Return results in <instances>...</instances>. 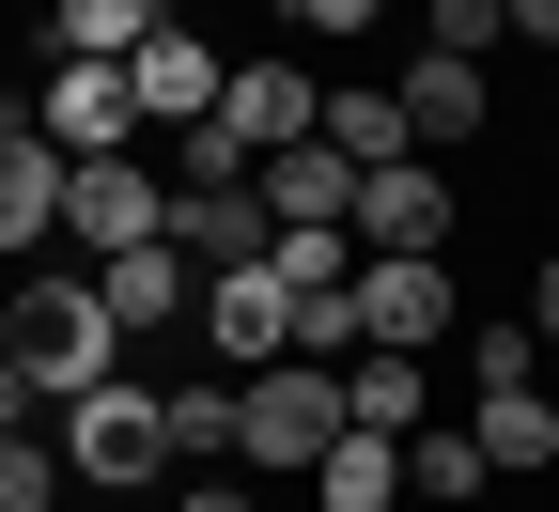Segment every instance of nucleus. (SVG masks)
<instances>
[{
	"mask_svg": "<svg viewBox=\"0 0 559 512\" xmlns=\"http://www.w3.org/2000/svg\"><path fill=\"white\" fill-rule=\"evenodd\" d=\"M94 296H109V326H124V342H171V326L202 311V264L156 234V249H109V264H94Z\"/></svg>",
	"mask_w": 559,
	"mask_h": 512,
	"instance_id": "f8f14e48",
	"label": "nucleus"
},
{
	"mask_svg": "<svg viewBox=\"0 0 559 512\" xmlns=\"http://www.w3.org/2000/svg\"><path fill=\"white\" fill-rule=\"evenodd\" d=\"M0 512H79V481H62L47 434H0Z\"/></svg>",
	"mask_w": 559,
	"mask_h": 512,
	"instance_id": "5701e85b",
	"label": "nucleus"
},
{
	"mask_svg": "<svg viewBox=\"0 0 559 512\" xmlns=\"http://www.w3.org/2000/svg\"><path fill=\"white\" fill-rule=\"evenodd\" d=\"M544 79H559V62H544Z\"/></svg>",
	"mask_w": 559,
	"mask_h": 512,
	"instance_id": "2f4dec72",
	"label": "nucleus"
},
{
	"mask_svg": "<svg viewBox=\"0 0 559 512\" xmlns=\"http://www.w3.org/2000/svg\"><path fill=\"white\" fill-rule=\"evenodd\" d=\"M419 47H451V62H498V47H513V0H419Z\"/></svg>",
	"mask_w": 559,
	"mask_h": 512,
	"instance_id": "4be33fe9",
	"label": "nucleus"
},
{
	"mask_svg": "<svg viewBox=\"0 0 559 512\" xmlns=\"http://www.w3.org/2000/svg\"><path fill=\"white\" fill-rule=\"evenodd\" d=\"M311 512H404V434H358V419H342V451L311 466Z\"/></svg>",
	"mask_w": 559,
	"mask_h": 512,
	"instance_id": "a211bd4d",
	"label": "nucleus"
},
{
	"mask_svg": "<svg viewBox=\"0 0 559 512\" xmlns=\"http://www.w3.org/2000/svg\"><path fill=\"white\" fill-rule=\"evenodd\" d=\"M296 357H326V373L358 357V279H342V296H296Z\"/></svg>",
	"mask_w": 559,
	"mask_h": 512,
	"instance_id": "393cba45",
	"label": "nucleus"
},
{
	"mask_svg": "<svg viewBox=\"0 0 559 512\" xmlns=\"http://www.w3.org/2000/svg\"><path fill=\"white\" fill-rule=\"evenodd\" d=\"M0 342L32 357V389H47V404L124 389V326H109V296H94V264H32L16 296H0Z\"/></svg>",
	"mask_w": 559,
	"mask_h": 512,
	"instance_id": "f257e3e1",
	"label": "nucleus"
},
{
	"mask_svg": "<svg viewBox=\"0 0 559 512\" xmlns=\"http://www.w3.org/2000/svg\"><path fill=\"white\" fill-rule=\"evenodd\" d=\"M187 326H202L218 373H280V357H296V279H280V264H218Z\"/></svg>",
	"mask_w": 559,
	"mask_h": 512,
	"instance_id": "39448f33",
	"label": "nucleus"
},
{
	"mask_svg": "<svg viewBox=\"0 0 559 512\" xmlns=\"http://www.w3.org/2000/svg\"><path fill=\"white\" fill-rule=\"evenodd\" d=\"M156 512H264V497H249V466H171Z\"/></svg>",
	"mask_w": 559,
	"mask_h": 512,
	"instance_id": "a878e982",
	"label": "nucleus"
},
{
	"mask_svg": "<svg viewBox=\"0 0 559 512\" xmlns=\"http://www.w3.org/2000/svg\"><path fill=\"white\" fill-rule=\"evenodd\" d=\"M466 434H481V466H498V481H544V466H559V404H544V389H481Z\"/></svg>",
	"mask_w": 559,
	"mask_h": 512,
	"instance_id": "dca6fc26",
	"label": "nucleus"
},
{
	"mask_svg": "<svg viewBox=\"0 0 559 512\" xmlns=\"http://www.w3.org/2000/svg\"><path fill=\"white\" fill-rule=\"evenodd\" d=\"M451 311H466L451 249H436V264H373V249H358V342H404V357H436V342H451Z\"/></svg>",
	"mask_w": 559,
	"mask_h": 512,
	"instance_id": "9d476101",
	"label": "nucleus"
},
{
	"mask_svg": "<svg viewBox=\"0 0 559 512\" xmlns=\"http://www.w3.org/2000/svg\"><path fill=\"white\" fill-rule=\"evenodd\" d=\"M311 140H342V156H358V171H389V156H419V140H404V94H389V79H342Z\"/></svg>",
	"mask_w": 559,
	"mask_h": 512,
	"instance_id": "6ab92c4d",
	"label": "nucleus"
},
{
	"mask_svg": "<svg viewBox=\"0 0 559 512\" xmlns=\"http://www.w3.org/2000/svg\"><path fill=\"white\" fill-rule=\"evenodd\" d=\"M156 32H171V0H62V16H47V62H140Z\"/></svg>",
	"mask_w": 559,
	"mask_h": 512,
	"instance_id": "f3484780",
	"label": "nucleus"
},
{
	"mask_svg": "<svg viewBox=\"0 0 559 512\" xmlns=\"http://www.w3.org/2000/svg\"><path fill=\"white\" fill-rule=\"evenodd\" d=\"M32 124H47L62 171H79V156H140V94H124V62H47V79H32Z\"/></svg>",
	"mask_w": 559,
	"mask_h": 512,
	"instance_id": "0eeeda50",
	"label": "nucleus"
},
{
	"mask_svg": "<svg viewBox=\"0 0 559 512\" xmlns=\"http://www.w3.org/2000/svg\"><path fill=\"white\" fill-rule=\"evenodd\" d=\"M47 234H62V156H47L32 94H0V264H32Z\"/></svg>",
	"mask_w": 559,
	"mask_h": 512,
	"instance_id": "9b49d317",
	"label": "nucleus"
},
{
	"mask_svg": "<svg viewBox=\"0 0 559 512\" xmlns=\"http://www.w3.org/2000/svg\"><path fill=\"white\" fill-rule=\"evenodd\" d=\"M264 264H280V279H296V296H342V279H358V234H280Z\"/></svg>",
	"mask_w": 559,
	"mask_h": 512,
	"instance_id": "b1692460",
	"label": "nucleus"
},
{
	"mask_svg": "<svg viewBox=\"0 0 559 512\" xmlns=\"http://www.w3.org/2000/svg\"><path fill=\"white\" fill-rule=\"evenodd\" d=\"M171 404V466H234V404H249V373H202V389H156Z\"/></svg>",
	"mask_w": 559,
	"mask_h": 512,
	"instance_id": "aec40b11",
	"label": "nucleus"
},
{
	"mask_svg": "<svg viewBox=\"0 0 559 512\" xmlns=\"http://www.w3.org/2000/svg\"><path fill=\"white\" fill-rule=\"evenodd\" d=\"M47 419H62V404L32 389V357H16V342H0V434H47Z\"/></svg>",
	"mask_w": 559,
	"mask_h": 512,
	"instance_id": "cd10ccee",
	"label": "nucleus"
},
{
	"mask_svg": "<svg viewBox=\"0 0 559 512\" xmlns=\"http://www.w3.org/2000/svg\"><path fill=\"white\" fill-rule=\"evenodd\" d=\"M389 94H404V140H419L436 171L466 156V140H498V79H481V62H451V47H419Z\"/></svg>",
	"mask_w": 559,
	"mask_h": 512,
	"instance_id": "1a4fd4ad",
	"label": "nucleus"
},
{
	"mask_svg": "<svg viewBox=\"0 0 559 512\" xmlns=\"http://www.w3.org/2000/svg\"><path fill=\"white\" fill-rule=\"evenodd\" d=\"M342 419H358V434H419V419H436V357L358 342V357H342Z\"/></svg>",
	"mask_w": 559,
	"mask_h": 512,
	"instance_id": "4468645a",
	"label": "nucleus"
},
{
	"mask_svg": "<svg viewBox=\"0 0 559 512\" xmlns=\"http://www.w3.org/2000/svg\"><path fill=\"white\" fill-rule=\"evenodd\" d=\"M451 234H466V202H451V171H436V156L358 171V249H373V264H436Z\"/></svg>",
	"mask_w": 559,
	"mask_h": 512,
	"instance_id": "423d86ee",
	"label": "nucleus"
},
{
	"mask_svg": "<svg viewBox=\"0 0 559 512\" xmlns=\"http://www.w3.org/2000/svg\"><path fill=\"white\" fill-rule=\"evenodd\" d=\"M481 389H544V326H513V311L466 326V404H481Z\"/></svg>",
	"mask_w": 559,
	"mask_h": 512,
	"instance_id": "412c9836",
	"label": "nucleus"
},
{
	"mask_svg": "<svg viewBox=\"0 0 559 512\" xmlns=\"http://www.w3.org/2000/svg\"><path fill=\"white\" fill-rule=\"evenodd\" d=\"M513 47H544V62H559V0H513Z\"/></svg>",
	"mask_w": 559,
	"mask_h": 512,
	"instance_id": "c85d7f7f",
	"label": "nucleus"
},
{
	"mask_svg": "<svg viewBox=\"0 0 559 512\" xmlns=\"http://www.w3.org/2000/svg\"><path fill=\"white\" fill-rule=\"evenodd\" d=\"M218 79H234V62H218V32H202V16H171L156 47L124 62V94H140V140H187V124H218Z\"/></svg>",
	"mask_w": 559,
	"mask_h": 512,
	"instance_id": "6e6552de",
	"label": "nucleus"
},
{
	"mask_svg": "<svg viewBox=\"0 0 559 512\" xmlns=\"http://www.w3.org/2000/svg\"><path fill=\"white\" fill-rule=\"evenodd\" d=\"M280 16H296L311 47H358V32H389V0H280Z\"/></svg>",
	"mask_w": 559,
	"mask_h": 512,
	"instance_id": "bb28decb",
	"label": "nucleus"
},
{
	"mask_svg": "<svg viewBox=\"0 0 559 512\" xmlns=\"http://www.w3.org/2000/svg\"><path fill=\"white\" fill-rule=\"evenodd\" d=\"M47 451H62L79 497H156L171 481V404L156 389H79V404L47 419Z\"/></svg>",
	"mask_w": 559,
	"mask_h": 512,
	"instance_id": "f03ea898",
	"label": "nucleus"
},
{
	"mask_svg": "<svg viewBox=\"0 0 559 512\" xmlns=\"http://www.w3.org/2000/svg\"><path fill=\"white\" fill-rule=\"evenodd\" d=\"M326 451H342V373H326V357L249 373V404H234V466H249V481H311Z\"/></svg>",
	"mask_w": 559,
	"mask_h": 512,
	"instance_id": "7ed1b4c3",
	"label": "nucleus"
},
{
	"mask_svg": "<svg viewBox=\"0 0 559 512\" xmlns=\"http://www.w3.org/2000/svg\"><path fill=\"white\" fill-rule=\"evenodd\" d=\"M156 234H171V171L156 156H79V171H62V249H79V264L156 249Z\"/></svg>",
	"mask_w": 559,
	"mask_h": 512,
	"instance_id": "20e7f679",
	"label": "nucleus"
},
{
	"mask_svg": "<svg viewBox=\"0 0 559 512\" xmlns=\"http://www.w3.org/2000/svg\"><path fill=\"white\" fill-rule=\"evenodd\" d=\"M32 16H62V0H32Z\"/></svg>",
	"mask_w": 559,
	"mask_h": 512,
	"instance_id": "7c9ffc66",
	"label": "nucleus"
},
{
	"mask_svg": "<svg viewBox=\"0 0 559 512\" xmlns=\"http://www.w3.org/2000/svg\"><path fill=\"white\" fill-rule=\"evenodd\" d=\"M481 497H498L481 434H466V419H419V434H404V512H481Z\"/></svg>",
	"mask_w": 559,
	"mask_h": 512,
	"instance_id": "2eb2a0df",
	"label": "nucleus"
},
{
	"mask_svg": "<svg viewBox=\"0 0 559 512\" xmlns=\"http://www.w3.org/2000/svg\"><path fill=\"white\" fill-rule=\"evenodd\" d=\"M528 326H544V342H559V249H544V264H528Z\"/></svg>",
	"mask_w": 559,
	"mask_h": 512,
	"instance_id": "c756f323",
	"label": "nucleus"
},
{
	"mask_svg": "<svg viewBox=\"0 0 559 512\" xmlns=\"http://www.w3.org/2000/svg\"><path fill=\"white\" fill-rule=\"evenodd\" d=\"M171 249L218 279V264H264V249H280V217H264L249 171H234V187H171Z\"/></svg>",
	"mask_w": 559,
	"mask_h": 512,
	"instance_id": "ddd939ff",
	"label": "nucleus"
}]
</instances>
